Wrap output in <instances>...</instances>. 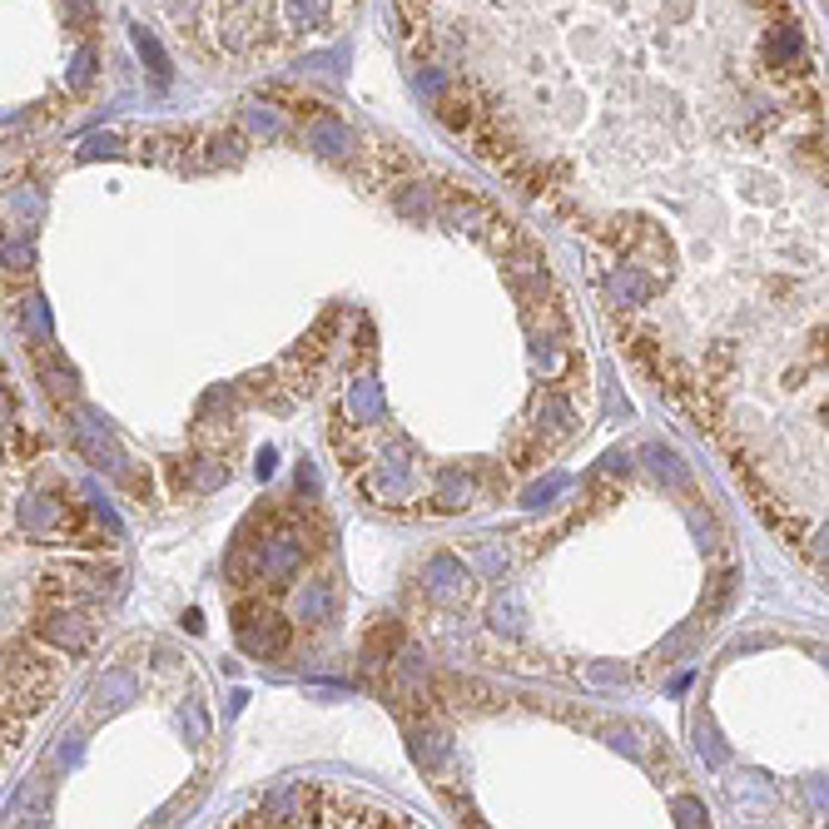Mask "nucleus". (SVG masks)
Returning <instances> with one entry per match:
<instances>
[{
  "instance_id": "6",
  "label": "nucleus",
  "mask_w": 829,
  "mask_h": 829,
  "mask_svg": "<svg viewBox=\"0 0 829 829\" xmlns=\"http://www.w3.org/2000/svg\"><path fill=\"white\" fill-rule=\"evenodd\" d=\"M308 144L318 149V154H328V159H353V130L348 125H338V120H328V115H318L313 125H308Z\"/></svg>"
},
{
  "instance_id": "13",
  "label": "nucleus",
  "mask_w": 829,
  "mask_h": 829,
  "mask_svg": "<svg viewBox=\"0 0 829 829\" xmlns=\"http://www.w3.org/2000/svg\"><path fill=\"white\" fill-rule=\"evenodd\" d=\"M130 35H135V50H139V55H144V65H149V75H154V80H159V85H169V55H164V50H159V40H154V35H149V30H144V25H135V30H130Z\"/></svg>"
},
{
  "instance_id": "18",
  "label": "nucleus",
  "mask_w": 829,
  "mask_h": 829,
  "mask_svg": "<svg viewBox=\"0 0 829 829\" xmlns=\"http://www.w3.org/2000/svg\"><path fill=\"white\" fill-rule=\"evenodd\" d=\"M437 502H442L447 512L467 507V502H472V482H462L457 472H447V477H442V492H437Z\"/></svg>"
},
{
  "instance_id": "17",
  "label": "nucleus",
  "mask_w": 829,
  "mask_h": 829,
  "mask_svg": "<svg viewBox=\"0 0 829 829\" xmlns=\"http://www.w3.org/2000/svg\"><path fill=\"white\" fill-rule=\"evenodd\" d=\"M338 815H348V805H343V810H323L313 825H338ZM358 815H363V825H408V820L393 815V810H358ZM353 825H358V820H353Z\"/></svg>"
},
{
  "instance_id": "11",
  "label": "nucleus",
  "mask_w": 829,
  "mask_h": 829,
  "mask_svg": "<svg viewBox=\"0 0 829 829\" xmlns=\"http://www.w3.org/2000/svg\"><path fill=\"white\" fill-rule=\"evenodd\" d=\"M408 477H413V462H408L403 452H393L388 462H378V482H373V492H378V497H393V492L408 487Z\"/></svg>"
},
{
  "instance_id": "21",
  "label": "nucleus",
  "mask_w": 829,
  "mask_h": 829,
  "mask_svg": "<svg viewBox=\"0 0 829 829\" xmlns=\"http://www.w3.org/2000/svg\"><path fill=\"white\" fill-rule=\"evenodd\" d=\"M398 209H403V214H413V219H422V214H427V194H422V184H408V189H398Z\"/></svg>"
},
{
  "instance_id": "2",
  "label": "nucleus",
  "mask_w": 829,
  "mask_h": 829,
  "mask_svg": "<svg viewBox=\"0 0 829 829\" xmlns=\"http://www.w3.org/2000/svg\"><path fill=\"white\" fill-rule=\"evenodd\" d=\"M239 641L249 656H278L288 646V626L278 621L274 611H259V606H239Z\"/></svg>"
},
{
  "instance_id": "19",
  "label": "nucleus",
  "mask_w": 829,
  "mask_h": 829,
  "mask_svg": "<svg viewBox=\"0 0 829 829\" xmlns=\"http://www.w3.org/2000/svg\"><path fill=\"white\" fill-rule=\"evenodd\" d=\"M413 750H417V760H422V765H437V760L447 755V740H442L437 730H417Z\"/></svg>"
},
{
  "instance_id": "10",
  "label": "nucleus",
  "mask_w": 829,
  "mask_h": 829,
  "mask_svg": "<svg viewBox=\"0 0 829 829\" xmlns=\"http://www.w3.org/2000/svg\"><path fill=\"white\" fill-rule=\"evenodd\" d=\"M333 611V586L328 581H308L298 591V621H328Z\"/></svg>"
},
{
  "instance_id": "24",
  "label": "nucleus",
  "mask_w": 829,
  "mask_h": 829,
  "mask_svg": "<svg viewBox=\"0 0 829 829\" xmlns=\"http://www.w3.org/2000/svg\"><path fill=\"white\" fill-rule=\"evenodd\" d=\"M249 120H254V125H259V130H269V135H283V120H278L274 110H269V105H264V110H259V105H254V110H249Z\"/></svg>"
},
{
  "instance_id": "12",
  "label": "nucleus",
  "mask_w": 829,
  "mask_h": 829,
  "mask_svg": "<svg viewBox=\"0 0 829 829\" xmlns=\"http://www.w3.org/2000/svg\"><path fill=\"white\" fill-rule=\"evenodd\" d=\"M135 700V676H125V671H115V676H105L100 686H95V705L100 710H120V705H130Z\"/></svg>"
},
{
  "instance_id": "3",
  "label": "nucleus",
  "mask_w": 829,
  "mask_h": 829,
  "mask_svg": "<svg viewBox=\"0 0 829 829\" xmlns=\"http://www.w3.org/2000/svg\"><path fill=\"white\" fill-rule=\"evenodd\" d=\"M467 566L457 561V556H432L427 561V571H422V586L437 596V601H462L467 596Z\"/></svg>"
},
{
  "instance_id": "16",
  "label": "nucleus",
  "mask_w": 829,
  "mask_h": 829,
  "mask_svg": "<svg viewBox=\"0 0 829 829\" xmlns=\"http://www.w3.org/2000/svg\"><path fill=\"white\" fill-rule=\"evenodd\" d=\"M646 293H651V278L641 274L636 264H626V269L616 274V298H621V303H641Z\"/></svg>"
},
{
  "instance_id": "9",
  "label": "nucleus",
  "mask_w": 829,
  "mask_h": 829,
  "mask_svg": "<svg viewBox=\"0 0 829 829\" xmlns=\"http://www.w3.org/2000/svg\"><path fill=\"white\" fill-rule=\"evenodd\" d=\"M432 110H437V120H442L447 130H457V135L472 130V115H477L472 100H467V95H452V90H442V95L432 100Z\"/></svg>"
},
{
  "instance_id": "8",
  "label": "nucleus",
  "mask_w": 829,
  "mask_h": 829,
  "mask_svg": "<svg viewBox=\"0 0 829 829\" xmlns=\"http://www.w3.org/2000/svg\"><path fill=\"white\" fill-rule=\"evenodd\" d=\"M735 581H740L735 571H720V576H710V591H705V601H700V611H695V621H700V626H710V621H715V616L730 606V596H735Z\"/></svg>"
},
{
  "instance_id": "1",
  "label": "nucleus",
  "mask_w": 829,
  "mask_h": 829,
  "mask_svg": "<svg viewBox=\"0 0 829 829\" xmlns=\"http://www.w3.org/2000/svg\"><path fill=\"white\" fill-rule=\"evenodd\" d=\"M35 636L50 641V646L65 651V656H80V651L95 641V626H90L80 611H70V606H50V611L35 616Z\"/></svg>"
},
{
  "instance_id": "27",
  "label": "nucleus",
  "mask_w": 829,
  "mask_h": 829,
  "mask_svg": "<svg viewBox=\"0 0 829 829\" xmlns=\"http://www.w3.org/2000/svg\"><path fill=\"white\" fill-rule=\"evenodd\" d=\"M676 815H681V825H705V805L700 800H676Z\"/></svg>"
},
{
  "instance_id": "26",
  "label": "nucleus",
  "mask_w": 829,
  "mask_h": 829,
  "mask_svg": "<svg viewBox=\"0 0 829 829\" xmlns=\"http://www.w3.org/2000/svg\"><path fill=\"white\" fill-rule=\"evenodd\" d=\"M695 740H700V745H705V760H710V765H720V760H725V750H720V745H715V735H710V725H695Z\"/></svg>"
},
{
  "instance_id": "20",
  "label": "nucleus",
  "mask_w": 829,
  "mask_h": 829,
  "mask_svg": "<svg viewBox=\"0 0 829 829\" xmlns=\"http://www.w3.org/2000/svg\"><path fill=\"white\" fill-rule=\"evenodd\" d=\"M90 80H95V50H80L70 65V90H85Z\"/></svg>"
},
{
  "instance_id": "23",
  "label": "nucleus",
  "mask_w": 829,
  "mask_h": 829,
  "mask_svg": "<svg viewBox=\"0 0 829 829\" xmlns=\"http://www.w3.org/2000/svg\"><path fill=\"white\" fill-rule=\"evenodd\" d=\"M561 487H566V477H547L542 487H532V492H527V507H542V502H547V497H556Z\"/></svg>"
},
{
  "instance_id": "28",
  "label": "nucleus",
  "mask_w": 829,
  "mask_h": 829,
  "mask_svg": "<svg viewBox=\"0 0 829 829\" xmlns=\"http://www.w3.org/2000/svg\"><path fill=\"white\" fill-rule=\"evenodd\" d=\"M184 720H189V735H194V740H204V735H209V725H204V710H199V705H189V710H184Z\"/></svg>"
},
{
  "instance_id": "7",
  "label": "nucleus",
  "mask_w": 829,
  "mask_h": 829,
  "mask_svg": "<svg viewBox=\"0 0 829 829\" xmlns=\"http://www.w3.org/2000/svg\"><path fill=\"white\" fill-rule=\"evenodd\" d=\"M20 527L35 532V537H50L55 527H65V502H55V497H25L20 502Z\"/></svg>"
},
{
  "instance_id": "30",
  "label": "nucleus",
  "mask_w": 829,
  "mask_h": 829,
  "mask_svg": "<svg viewBox=\"0 0 829 829\" xmlns=\"http://www.w3.org/2000/svg\"><path fill=\"white\" fill-rule=\"evenodd\" d=\"M259 477H274V452L264 447V457H259Z\"/></svg>"
},
{
  "instance_id": "15",
  "label": "nucleus",
  "mask_w": 829,
  "mask_h": 829,
  "mask_svg": "<svg viewBox=\"0 0 829 829\" xmlns=\"http://www.w3.org/2000/svg\"><path fill=\"white\" fill-rule=\"evenodd\" d=\"M348 408L358 413V422H378V417H383V398H378V388L363 378V383H353V393H348Z\"/></svg>"
},
{
  "instance_id": "29",
  "label": "nucleus",
  "mask_w": 829,
  "mask_h": 829,
  "mask_svg": "<svg viewBox=\"0 0 829 829\" xmlns=\"http://www.w3.org/2000/svg\"><path fill=\"white\" fill-rule=\"evenodd\" d=\"M15 422V403H10V393H5V383H0V427H10Z\"/></svg>"
},
{
  "instance_id": "25",
  "label": "nucleus",
  "mask_w": 829,
  "mask_h": 829,
  "mask_svg": "<svg viewBox=\"0 0 829 829\" xmlns=\"http://www.w3.org/2000/svg\"><path fill=\"white\" fill-rule=\"evenodd\" d=\"M586 676H591L596 686H621V681H626V671H621V666H591Z\"/></svg>"
},
{
  "instance_id": "14",
  "label": "nucleus",
  "mask_w": 829,
  "mask_h": 829,
  "mask_svg": "<svg viewBox=\"0 0 829 829\" xmlns=\"http://www.w3.org/2000/svg\"><path fill=\"white\" fill-rule=\"evenodd\" d=\"M646 462H651V472L666 477L671 487H686V482H691V472L681 467V457H676L671 447H646Z\"/></svg>"
},
{
  "instance_id": "5",
  "label": "nucleus",
  "mask_w": 829,
  "mask_h": 829,
  "mask_svg": "<svg viewBox=\"0 0 829 829\" xmlns=\"http://www.w3.org/2000/svg\"><path fill=\"white\" fill-rule=\"evenodd\" d=\"M75 442L95 457V467H110V472H125V457H120V447L110 442V432H105V422H95L90 413H75Z\"/></svg>"
},
{
  "instance_id": "4",
  "label": "nucleus",
  "mask_w": 829,
  "mask_h": 829,
  "mask_svg": "<svg viewBox=\"0 0 829 829\" xmlns=\"http://www.w3.org/2000/svg\"><path fill=\"white\" fill-rule=\"evenodd\" d=\"M298 571H303V542H298V537H269V542L259 547V576L288 581V576H298Z\"/></svg>"
},
{
  "instance_id": "22",
  "label": "nucleus",
  "mask_w": 829,
  "mask_h": 829,
  "mask_svg": "<svg viewBox=\"0 0 829 829\" xmlns=\"http://www.w3.org/2000/svg\"><path fill=\"white\" fill-rule=\"evenodd\" d=\"M95 154H120V139L115 135H90L85 139V149H80V159H95Z\"/></svg>"
}]
</instances>
